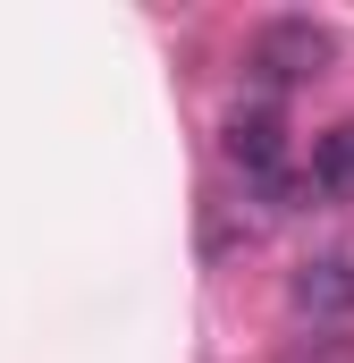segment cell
I'll use <instances>...</instances> for the list:
<instances>
[{"instance_id": "cell-1", "label": "cell", "mask_w": 354, "mask_h": 363, "mask_svg": "<svg viewBox=\"0 0 354 363\" xmlns=\"http://www.w3.org/2000/svg\"><path fill=\"white\" fill-rule=\"evenodd\" d=\"M253 68H262L270 85L321 77V68H329V26H312V17H270L262 34H253Z\"/></svg>"}, {"instance_id": "cell-2", "label": "cell", "mask_w": 354, "mask_h": 363, "mask_svg": "<svg viewBox=\"0 0 354 363\" xmlns=\"http://www.w3.org/2000/svg\"><path fill=\"white\" fill-rule=\"evenodd\" d=\"M228 161H236L253 186L287 169V118H278L270 101H253V110H236V118H228Z\"/></svg>"}, {"instance_id": "cell-3", "label": "cell", "mask_w": 354, "mask_h": 363, "mask_svg": "<svg viewBox=\"0 0 354 363\" xmlns=\"http://www.w3.org/2000/svg\"><path fill=\"white\" fill-rule=\"evenodd\" d=\"M295 313H312V321H346L354 313V245H338V254L295 271Z\"/></svg>"}, {"instance_id": "cell-4", "label": "cell", "mask_w": 354, "mask_h": 363, "mask_svg": "<svg viewBox=\"0 0 354 363\" xmlns=\"http://www.w3.org/2000/svg\"><path fill=\"white\" fill-rule=\"evenodd\" d=\"M312 194H354V118H338L321 144H312Z\"/></svg>"}]
</instances>
